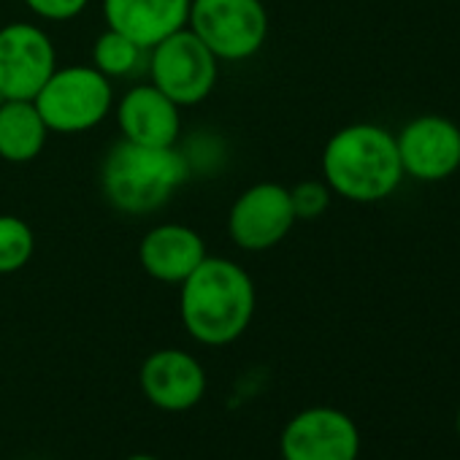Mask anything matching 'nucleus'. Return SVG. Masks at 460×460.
<instances>
[{
  "label": "nucleus",
  "mask_w": 460,
  "mask_h": 460,
  "mask_svg": "<svg viewBox=\"0 0 460 460\" xmlns=\"http://www.w3.org/2000/svg\"><path fill=\"white\" fill-rule=\"evenodd\" d=\"M255 282L236 261L211 258L179 285V317L190 339L225 347L244 336L255 317Z\"/></svg>",
  "instance_id": "nucleus-1"
},
{
  "label": "nucleus",
  "mask_w": 460,
  "mask_h": 460,
  "mask_svg": "<svg viewBox=\"0 0 460 460\" xmlns=\"http://www.w3.org/2000/svg\"><path fill=\"white\" fill-rule=\"evenodd\" d=\"M323 181L352 203H379L403 181L395 133L374 122L336 130L323 149Z\"/></svg>",
  "instance_id": "nucleus-2"
},
{
  "label": "nucleus",
  "mask_w": 460,
  "mask_h": 460,
  "mask_svg": "<svg viewBox=\"0 0 460 460\" xmlns=\"http://www.w3.org/2000/svg\"><path fill=\"white\" fill-rule=\"evenodd\" d=\"M190 179V160L176 146L119 141L101 165V192L122 214H152Z\"/></svg>",
  "instance_id": "nucleus-3"
},
{
  "label": "nucleus",
  "mask_w": 460,
  "mask_h": 460,
  "mask_svg": "<svg viewBox=\"0 0 460 460\" xmlns=\"http://www.w3.org/2000/svg\"><path fill=\"white\" fill-rule=\"evenodd\" d=\"M49 133L76 136L98 128L114 111L111 79L93 66H58L33 98Z\"/></svg>",
  "instance_id": "nucleus-4"
},
{
  "label": "nucleus",
  "mask_w": 460,
  "mask_h": 460,
  "mask_svg": "<svg viewBox=\"0 0 460 460\" xmlns=\"http://www.w3.org/2000/svg\"><path fill=\"white\" fill-rule=\"evenodd\" d=\"M187 28L222 63L255 58L269 39L263 0H190Z\"/></svg>",
  "instance_id": "nucleus-5"
},
{
  "label": "nucleus",
  "mask_w": 460,
  "mask_h": 460,
  "mask_svg": "<svg viewBox=\"0 0 460 460\" xmlns=\"http://www.w3.org/2000/svg\"><path fill=\"white\" fill-rule=\"evenodd\" d=\"M149 82L165 93L179 109L203 103L219 79V60L190 31H179L149 49Z\"/></svg>",
  "instance_id": "nucleus-6"
},
{
  "label": "nucleus",
  "mask_w": 460,
  "mask_h": 460,
  "mask_svg": "<svg viewBox=\"0 0 460 460\" xmlns=\"http://www.w3.org/2000/svg\"><path fill=\"white\" fill-rule=\"evenodd\" d=\"M296 222L290 187L279 181H258L230 206L227 236L244 252H266L290 236Z\"/></svg>",
  "instance_id": "nucleus-7"
},
{
  "label": "nucleus",
  "mask_w": 460,
  "mask_h": 460,
  "mask_svg": "<svg viewBox=\"0 0 460 460\" xmlns=\"http://www.w3.org/2000/svg\"><path fill=\"white\" fill-rule=\"evenodd\" d=\"M58 68L52 36L31 22L0 28V101H33Z\"/></svg>",
  "instance_id": "nucleus-8"
},
{
  "label": "nucleus",
  "mask_w": 460,
  "mask_h": 460,
  "mask_svg": "<svg viewBox=\"0 0 460 460\" xmlns=\"http://www.w3.org/2000/svg\"><path fill=\"white\" fill-rule=\"evenodd\" d=\"M398 160L403 176L436 184L460 168V128L441 114H422L409 119L395 133Z\"/></svg>",
  "instance_id": "nucleus-9"
},
{
  "label": "nucleus",
  "mask_w": 460,
  "mask_h": 460,
  "mask_svg": "<svg viewBox=\"0 0 460 460\" xmlns=\"http://www.w3.org/2000/svg\"><path fill=\"white\" fill-rule=\"evenodd\" d=\"M279 449L282 460H355L360 433L349 414L333 406H312L285 425Z\"/></svg>",
  "instance_id": "nucleus-10"
},
{
  "label": "nucleus",
  "mask_w": 460,
  "mask_h": 460,
  "mask_svg": "<svg viewBox=\"0 0 460 460\" xmlns=\"http://www.w3.org/2000/svg\"><path fill=\"white\" fill-rule=\"evenodd\" d=\"M141 393L155 409L190 411L206 395V371L195 355L165 347L155 349L141 363Z\"/></svg>",
  "instance_id": "nucleus-11"
},
{
  "label": "nucleus",
  "mask_w": 460,
  "mask_h": 460,
  "mask_svg": "<svg viewBox=\"0 0 460 460\" xmlns=\"http://www.w3.org/2000/svg\"><path fill=\"white\" fill-rule=\"evenodd\" d=\"M122 141L141 146H176L181 133V109L152 82L133 84L114 106Z\"/></svg>",
  "instance_id": "nucleus-12"
},
{
  "label": "nucleus",
  "mask_w": 460,
  "mask_h": 460,
  "mask_svg": "<svg viewBox=\"0 0 460 460\" xmlns=\"http://www.w3.org/2000/svg\"><path fill=\"white\" fill-rule=\"evenodd\" d=\"M206 255L203 236L181 222H160L138 242L141 269L163 285H181L206 261Z\"/></svg>",
  "instance_id": "nucleus-13"
},
{
  "label": "nucleus",
  "mask_w": 460,
  "mask_h": 460,
  "mask_svg": "<svg viewBox=\"0 0 460 460\" xmlns=\"http://www.w3.org/2000/svg\"><path fill=\"white\" fill-rule=\"evenodd\" d=\"M101 12L106 28L152 49L163 39L187 28L190 0H103Z\"/></svg>",
  "instance_id": "nucleus-14"
},
{
  "label": "nucleus",
  "mask_w": 460,
  "mask_h": 460,
  "mask_svg": "<svg viewBox=\"0 0 460 460\" xmlns=\"http://www.w3.org/2000/svg\"><path fill=\"white\" fill-rule=\"evenodd\" d=\"M49 138V128L41 119L33 101H0V160L31 163Z\"/></svg>",
  "instance_id": "nucleus-15"
},
{
  "label": "nucleus",
  "mask_w": 460,
  "mask_h": 460,
  "mask_svg": "<svg viewBox=\"0 0 460 460\" xmlns=\"http://www.w3.org/2000/svg\"><path fill=\"white\" fill-rule=\"evenodd\" d=\"M149 49L138 47L119 31L106 28L93 44V68H98L106 79H128L146 68Z\"/></svg>",
  "instance_id": "nucleus-16"
},
{
  "label": "nucleus",
  "mask_w": 460,
  "mask_h": 460,
  "mask_svg": "<svg viewBox=\"0 0 460 460\" xmlns=\"http://www.w3.org/2000/svg\"><path fill=\"white\" fill-rule=\"evenodd\" d=\"M36 252L33 227L17 214H0V277L22 271Z\"/></svg>",
  "instance_id": "nucleus-17"
},
{
  "label": "nucleus",
  "mask_w": 460,
  "mask_h": 460,
  "mask_svg": "<svg viewBox=\"0 0 460 460\" xmlns=\"http://www.w3.org/2000/svg\"><path fill=\"white\" fill-rule=\"evenodd\" d=\"M331 198H333V192L323 179H306V181H298L296 187H290L296 219H306V222L320 219L328 211Z\"/></svg>",
  "instance_id": "nucleus-18"
},
{
  "label": "nucleus",
  "mask_w": 460,
  "mask_h": 460,
  "mask_svg": "<svg viewBox=\"0 0 460 460\" xmlns=\"http://www.w3.org/2000/svg\"><path fill=\"white\" fill-rule=\"evenodd\" d=\"M90 0H25V6L44 22H71L76 20Z\"/></svg>",
  "instance_id": "nucleus-19"
},
{
  "label": "nucleus",
  "mask_w": 460,
  "mask_h": 460,
  "mask_svg": "<svg viewBox=\"0 0 460 460\" xmlns=\"http://www.w3.org/2000/svg\"><path fill=\"white\" fill-rule=\"evenodd\" d=\"M125 460H160V457H155V455H146V452H138V455H130V457H125Z\"/></svg>",
  "instance_id": "nucleus-20"
},
{
  "label": "nucleus",
  "mask_w": 460,
  "mask_h": 460,
  "mask_svg": "<svg viewBox=\"0 0 460 460\" xmlns=\"http://www.w3.org/2000/svg\"><path fill=\"white\" fill-rule=\"evenodd\" d=\"M457 436H460V409H457Z\"/></svg>",
  "instance_id": "nucleus-21"
},
{
  "label": "nucleus",
  "mask_w": 460,
  "mask_h": 460,
  "mask_svg": "<svg viewBox=\"0 0 460 460\" xmlns=\"http://www.w3.org/2000/svg\"><path fill=\"white\" fill-rule=\"evenodd\" d=\"M355 460H360V455H358V457H355Z\"/></svg>",
  "instance_id": "nucleus-22"
}]
</instances>
